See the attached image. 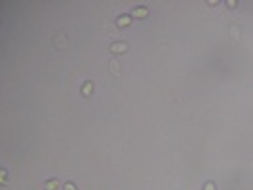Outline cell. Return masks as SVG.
Segmentation results:
<instances>
[{"label": "cell", "instance_id": "obj_1", "mask_svg": "<svg viewBox=\"0 0 253 190\" xmlns=\"http://www.w3.org/2000/svg\"><path fill=\"white\" fill-rule=\"evenodd\" d=\"M133 15L135 17H147V8H137L133 12Z\"/></svg>", "mask_w": 253, "mask_h": 190}, {"label": "cell", "instance_id": "obj_2", "mask_svg": "<svg viewBox=\"0 0 253 190\" xmlns=\"http://www.w3.org/2000/svg\"><path fill=\"white\" fill-rule=\"evenodd\" d=\"M92 87H93V84H92V82H86V84H84V90H82V93H84V95H90Z\"/></svg>", "mask_w": 253, "mask_h": 190}, {"label": "cell", "instance_id": "obj_3", "mask_svg": "<svg viewBox=\"0 0 253 190\" xmlns=\"http://www.w3.org/2000/svg\"><path fill=\"white\" fill-rule=\"evenodd\" d=\"M111 51H126V44H114L111 48Z\"/></svg>", "mask_w": 253, "mask_h": 190}, {"label": "cell", "instance_id": "obj_4", "mask_svg": "<svg viewBox=\"0 0 253 190\" xmlns=\"http://www.w3.org/2000/svg\"><path fill=\"white\" fill-rule=\"evenodd\" d=\"M129 23V17H120L118 19V25H128Z\"/></svg>", "mask_w": 253, "mask_h": 190}, {"label": "cell", "instance_id": "obj_5", "mask_svg": "<svg viewBox=\"0 0 253 190\" xmlns=\"http://www.w3.org/2000/svg\"><path fill=\"white\" fill-rule=\"evenodd\" d=\"M206 190H215V186H213V185H207V186H206Z\"/></svg>", "mask_w": 253, "mask_h": 190}, {"label": "cell", "instance_id": "obj_6", "mask_svg": "<svg viewBox=\"0 0 253 190\" xmlns=\"http://www.w3.org/2000/svg\"><path fill=\"white\" fill-rule=\"evenodd\" d=\"M67 190H74V188H72V185H67Z\"/></svg>", "mask_w": 253, "mask_h": 190}]
</instances>
